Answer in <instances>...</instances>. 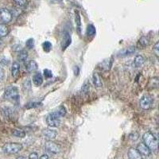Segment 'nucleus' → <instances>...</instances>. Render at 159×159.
<instances>
[{
	"label": "nucleus",
	"mask_w": 159,
	"mask_h": 159,
	"mask_svg": "<svg viewBox=\"0 0 159 159\" xmlns=\"http://www.w3.org/2000/svg\"><path fill=\"white\" fill-rule=\"evenodd\" d=\"M139 104H140V107L143 109H144V110H149V109H150L153 107L154 99H153L152 96H150V95H145L140 99Z\"/></svg>",
	"instance_id": "obj_5"
},
{
	"label": "nucleus",
	"mask_w": 159,
	"mask_h": 159,
	"mask_svg": "<svg viewBox=\"0 0 159 159\" xmlns=\"http://www.w3.org/2000/svg\"><path fill=\"white\" fill-rule=\"evenodd\" d=\"M39 159H49V156H48V154H42L39 157Z\"/></svg>",
	"instance_id": "obj_36"
},
{
	"label": "nucleus",
	"mask_w": 159,
	"mask_h": 159,
	"mask_svg": "<svg viewBox=\"0 0 159 159\" xmlns=\"http://www.w3.org/2000/svg\"><path fill=\"white\" fill-rule=\"evenodd\" d=\"M9 34V27L7 24H0V38L7 37Z\"/></svg>",
	"instance_id": "obj_18"
},
{
	"label": "nucleus",
	"mask_w": 159,
	"mask_h": 159,
	"mask_svg": "<svg viewBox=\"0 0 159 159\" xmlns=\"http://www.w3.org/2000/svg\"><path fill=\"white\" fill-rule=\"evenodd\" d=\"M149 86L151 87V89H157L158 87V78L154 77L150 79V83H149Z\"/></svg>",
	"instance_id": "obj_24"
},
{
	"label": "nucleus",
	"mask_w": 159,
	"mask_h": 159,
	"mask_svg": "<svg viewBox=\"0 0 159 159\" xmlns=\"http://www.w3.org/2000/svg\"><path fill=\"white\" fill-rule=\"evenodd\" d=\"M29 159H38V154L36 152H32L31 154H30Z\"/></svg>",
	"instance_id": "obj_35"
},
{
	"label": "nucleus",
	"mask_w": 159,
	"mask_h": 159,
	"mask_svg": "<svg viewBox=\"0 0 159 159\" xmlns=\"http://www.w3.org/2000/svg\"><path fill=\"white\" fill-rule=\"evenodd\" d=\"M137 150L140 153V154L142 156H144V157H149L151 154V150L149 149V147L144 143H139L138 145Z\"/></svg>",
	"instance_id": "obj_8"
},
{
	"label": "nucleus",
	"mask_w": 159,
	"mask_h": 159,
	"mask_svg": "<svg viewBox=\"0 0 159 159\" xmlns=\"http://www.w3.org/2000/svg\"><path fill=\"white\" fill-rule=\"evenodd\" d=\"M57 114L59 115L61 117H63V116H65V114H66V109H65V107H64V106H61V107L58 108V110L57 111Z\"/></svg>",
	"instance_id": "obj_27"
},
{
	"label": "nucleus",
	"mask_w": 159,
	"mask_h": 159,
	"mask_svg": "<svg viewBox=\"0 0 159 159\" xmlns=\"http://www.w3.org/2000/svg\"><path fill=\"white\" fill-rule=\"evenodd\" d=\"M20 72V65L18 62H14L11 66V75L14 78H17Z\"/></svg>",
	"instance_id": "obj_14"
},
{
	"label": "nucleus",
	"mask_w": 159,
	"mask_h": 159,
	"mask_svg": "<svg viewBox=\"0 0 159 159\" xmlns=\"http://www.w3.org/2000/svg\"><path fill=\"white\" fill-rule=\"evenodd\" d=\"M25 45H26V47L28 49H33V48L34 47V40L33 39V38L28 39L26 42H25Z\"/></svg>",
	"instance_id": "obj_26"
},
{
	"label": "nucleus",
	"mask_w": 159,
	"mask_h": 159,
	"mask_svg": "<svg viewBox=\"0 0 159 159\" xmlns=\"http://www.w3.org/2000/svg\"><path fill=\"white\" fill-rule=\"evenodd\" d=\"M134 52H135V47L134 46H130V47L123 49L120 53H121V56H127V55H130L132 53H134Z\"/></svg>",
	"instance_id": "obj_20"
},
{
	"label": "nucleus",
	"mask_w": 159,
	"mask_h": 159,
	"mask_svg": "<svg viewBox=\"0 0 159 159\" xmlns=\"http://www.w3.org/2000/svg\"><path fill=\"white\" fill-rule=\"evenodd\" d=\"M33 82L36 86H41L43 83V77L41 72H36L34 76H33Z\"/></svg>",
	"instance_id": "obj_13"
},
{
	"label": "nucleus",
	"mask_w": 159,
	"mask_h": 159,
	"mask_svg": "<svg viewBox=\"0 0 159 159\" xmlns=\"http://www.w3.org/2000/svg\"><path fill=\"white\" fill-rule=\"evenodd\" d=\"M40 104L39 102H31V103H29L27 104V106H26V107L27 108H31V107H38Z\"/></svg>",
	"instance_id": "obj_32"
},
{
	"label": "nucleus",
	"mask_w": 159,
	"mask_h": 159,
	"mask_svg": "<svg viewBox=\"0 0 159 159\" xmlns=\"http://www.w3.org/2000/svg\"><path fill=\"white\" fill-rule=\"evenodd\" d=\"M71 44V37L69 33L65 32L63 34V39L61 42V47L63 50H65L66 48Z\"/></svg>",
	"instance_id": "obj_11"
},
{
	"label": "nucleus",
	"mask_w": 159,
	"mask_h": 159,
	"mask_svg": "<svg viewBox=\"0 0 159 159\" xmlns=\"http://www.w3.org/2000/svg\"><path fill=\"white\" fill-rule=\"evenodd\" d=\"M42 135L45 139H47L51 140V139H54L57 135V132L55 130H52V129H45L42 130Z\"/></svg>",
	"instance_id": "obj_9"
},
{
	"label": "nucleus",
	"mask_w": 159,
	"mask_h": 159,
	"mask_svg": "<svg viewBox=\"0 0 159 159\" xmlns=\"http://www.w3.org/2000/svg\"><path fill=\"white\" fill-rule=\"evenodd\" d=\"M153 51L154 52L155 55L157 57H158L159 55V42H157L155 43V45H154V48H153Z\"/></svg>",
	"instance_id": "obj_29"
},
{
	"label": "nucleus",
	"mask_w": 159,
	"mask_h": 159,
	"mask_svg": "<svg viewBox=\"0 0 159 159\" xmlns=\"http://www.w3.org/2000/svg\"><path fill=\"white\" fill-rule=\"evenodd\" d=\"M22 145L18 143H9L5 144L2 147L4 153L8 154H15L22 150Z\"/></svg>",
	"instance_id": "obj_2"
},
{
	"label": "nucleus",
	"mask_w": 159,
	"mask_h": 159,
	"mask_svg": "<svg viewBox=\"0 0 159 159\" xmlns=\"http://www.w3.org/2000/svg\"><path fill=\"white\" fill-rule=\"evenodd\" d=\"M16 159H27V158H26V157H23V156H19V157H17Z\"/></svg>",
	"instance_id": "obj_37"
},
{
	"label": "nucleus",
	"mask_w": 159,
	"mask_h": 159,
	"mask_svg": "<svg viewBox=\"0 0 159 159\" xmlns=\"http://www.w3.org/2000/svg\"><path fill=\"white\" fill-rule=\"evenodd\" d=\"M45 150L49 152V153H50V154H57L60 152L61 148H60L57 144H56L53 142L47 141L45 144Z\"/></svg>",
	"instance_id": "obj_7"
},
{
	"label": "nucleus",
	"mask_w": 159,
	"mask_h": 159,
	"mask_svg": "<svg viewBox=\"0 0 159 159\" xmlns=\"http://www.w3.org/2000/svg\"><path fill=\"white\" fill-rule=\"evenodd\" d=\"M12 14L9 10L6 8H2L0 9V21L3 22V24L9 23L12 20Z\"/></svg>",
	"instance_id": "obj_6"
},
{
	"label": "nucleus",
	"mask_w": 159,
	"mask_h": 159,
	"mask_svg": "<svg viewBox=\"0 0 159 159\" xmlns=\"http://www.w3.org/2000/svg\"><path fill=\"white\" fill-rule=\"evenodd\" d=\"M18 61H19L20 62H25L28 59V52H26V51H22V52L18 54Z\"/></svg>",
	"instance_id": "obj_21"
},
{
	"label": "nucleus",
	"mask_w": 159,
	"mask_h": 159,
	"mask_svg": "<svg viewBox=\"0 0 159 159\" xmlns=\"http://www.w3.org/2000/svg\"><path fill=\"white\" fill-rule=\"evenodd\" d=\"M12 134L13 135L17 138H24L25 136V132L22 130H20V129H15V130H14V131L12 132Z\"/></svg>",
	"instance_id": "obj_22"
},
{
	"label": "nucleus",
	"mask_w": 159,
	"mask_h": 159,
	"mask_svg": "<svg viewBox=\"0 0 159 159\" xmlns=\"http://www.w3.org/2000/svg\"><path fill=\"white\" fill-rule=\"evenodd\" d=\"M92 82H93V84L95 85L96 88H100L103 85L101 78H100V76H99L98 73H94L93 74V76H92Z\"/></svg>",
	"instance_id": "obj_15"
},
{
	"label": "nucleus",
	"mask_w": 159,
	"mask_h": 159,
	"mask_svg": "<svg viewBox=\"0 0 159 159\" xmlns=\"http://www.w3.org/2000/svg\"><path fill=\"white\" fill-rule=\"evenodd\" d=\"M143 142L147 147H149L150 150H157L158 147V142L157 139L155 137L152 132L147 131L146 132L143 136Z\"/></svg>",
	"instance_id": "obj_1"
},
{
	"label": "nucleus",
	"mask_w": 159,
	"mask_h": 159,
	"mask_svg": "<svg viewBox=\"0 0 159 159\" xmlns=\"http://www.w3.org/2000/svg\"><path fill=\"white\" fill-rule=\"evenodd\" d=\"M8 63H9V61L7 58L4 57H0V64H2V65H8Z\"/></svg>",
	"instance_id": "obj_33"
},
{
	"label": "nucleus",
	"mask_w": 159,
	"mask_h": 159,
	"mask_svg": "<svg viewBox=\"0 0 159 159\" xmlns=\"http://www.w3.org/2000/svg\"><path fill=\"white\" fill-rule=\"evenodd\" d=\"M4 76H5V71L2 68L0 67V82L3 80Z\"/></svg>",
	"instance_id": "obj_34"
},
{
	"label": "nucleus",
	"mask_w": 159,
	"mask_h": 159,
	"mask_svg": "<svg viewBox=\"0 0 159 159\" xmlns=\"http://www.w3.org/2000/svg\"><path fill=\"white\" fill-rule=\"evenodd\" d=\"M76 14V17H75V20H76V29H77L78 33L80 34V31H81V19H80V14L78 11L75 12Z\"/></svg>",
	"instance_id": "obj_19"
},
{
	"label": "nucleus",
	"mask_w": 159,
	"mask_h": 159,
	"mask_svg": "<svg viewBox=\"0 0 159 159\" xmlns=\"http://www.w3.org/2000/svg\"><path fill=\"white\" fill-rule=\"evenodd\" d=\"M1 43H2V41H1V38H0V45H1Z\"/></svg>",
	"instance_id": "obj_38"
},
{
	"label": "nucleus",
	"mask_w": 159,
	"mask_h": 159,
	"mask_svg": "<svg viewBox=\"0 0 159 159\" xmlns=\"http://www.w3.org/2000/svg\"><path fill=\"white\" fill-rule=\"evenodd\" d=\"M96 27L92 24L88 25L87 27V35L88 36H94L96 34Z\"/></svg>",
	"instance_id": "obj_23"
},
{
	"label": "nucleus",
	"mask_w": 159,
	"mask_h": 159,
	"mask_svg": "<svg viewBox=\"0 0 159 159\" xmlns=\"http://www.w3.org/2000/svg\"><path fill=\"white\" fill-rule=\"evenodd\" d=\"M4 98L8 100L18 101L19 99V93H18V89L15 86H10L7 89H6Z\"/></svg>",
	"instance_id": "obj_4"
},
{
	"label": "nucleus",
	"mask_w": 159,
	"mask_h": 159,
	"mask_svg": "<svg viewBox=\"0 0 159 159\" xmlns=\"http://www.w3.org/2000/svg\"><path fill=\"white\" fill-rule=\"evenodd\" d=\"M127 157L129 159H143V156L140 154L137 149L130 147L127 152Z\"/></svg>",
	"instance_id": "obj_10"
},
{
	"label": "nucleus",
	"mask_w": 159,
	"mask_h": 159,
	"mask_svg": "<svg viewBox=\"0 0 159 159\" xmlns=\"http://www.w3.org/2000/svg\"><path fill=\"white\" fill-rule=\"evenodd\" d=\"M145 62V59L142 55H137L134 57V65L136 68H140L143 65Z\"/></svg>",
	"instance_id": "obj_17"
},
{
	"label": "nucleus",
	"mask_w": 159,
	"mask_h": 159,
	"mask_svg": "<svg viewBox=\"0 0 159 159\" xmlns=\"http://www.w3.org/2000/svg\"><path fill=\"white\" fill-rule=\"evenodd\" d=\"M61 116L57 112H51L46 117V123L49 127H57L61 124Z\"/></svg>",
	"instance_id": "obj_3"
},
{
	"label": "nucleus",
	"mask_w": 159,
	"mask_h": 159,
	"mask_svg": "<svg viewBox=\"0 0 159 159\" xmlns=\"http://www.w3.org/2000/svg\"><path fill=\"white\" fill-rule=\"evenodd\" d=\"M14 2L18 6V7H24L26 3V0H14Z\"/></svg>",
	"instance_id": "obj_31"
},
{
	"label": "nucleus",
	"mask_w": 159,
	"mask_h": 159,
	"mask_svg": "<svg viewBox=\"0 0 159 159\" xmlns=\"http://www.w3.org/2000/svg\"><path fill=\"white\" fill-rule=\"evenodd\" d=\"M42 48H43L45 52H49L52 49V44L49 42H48V41H46V42H45L42 44Z\"/></svg>",
	"instance_id": "obj_25"
},
{
	"label": "nucleus",
	"mask_w": 159,
	"mask_h": 159,
	"mask_svg": "<svg viewBox=\"0 0 159 159\" xmlns=\"http://www.w3.org/2000/svg\"><path fill=\"white\" fill-rule=\"evenodd\" d=\"M23 88L25 89V90H30L31 88V82L30 80H25L23 84Z\"/></svg>",
	"instance_id": "obj_30"
},
{
	"label": "nucleus",
	"mask_w": 159,
	"mask_h": 159,
	"mask_svg": "<svg viewBox=\"0 0 159 159\" xmlns=\"http://www.w3.org/2000/svg\"><path fill=\"white\" fill-rule=\"evenodd\" d=\"M150 45V38L147 36H143L139 40V45L142 49L146 48Z\"/></svg>",
	"instance_id": "obj_16"
},
{
	"label": "nucleus",
	"mask_w": 159,
	"mask_h": 159,
	"mask_svg": "<svg viewBox=\"0 0 159 159\" xmlns=\"http://www.w3.org/2000/svg\"><path fill=\"white\" fill-rule=\"evenodd\" d=\"M38 68V65L35 61L32 60V61H30L26 65H25V69L28 72H34L35 71H37Z\"/></svg>",
	"instance_id": "obj_12"
},
{
	"label": "nucleus",
	"mask_w": 159,
	"mask_h": 159,
	"mask_svg": "<svg viewBox=\"0 0 159 159\" xmlns=\"http://www.w3.org/2000/svg\"><path fill=\"white\" fill-rule=\"evenodd\" d=\"M44 72V76H45V78H47V79H49V78H51L52 76V71L49 70V69H44L43 71Z\"/></svg>",
	"instance_id": "obj_28"
}]
</instances>
